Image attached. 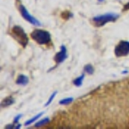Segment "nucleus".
<instances>
[{"label": "nucleus", "instance_id": "13", "mask_svg": "<svg viewBox=\"0 0 129 129\" xmlns=\"http://www.w3.org/2000/svg\"><path fill=\"white\" fill-rule=\"evenodd\" d=\"M50 121V119L48 117H46L44 119H41L35 124V127H40L41 126H45L46 124H47Z\"/></svg>", "mask_w": 129, "mask_h": 129}, {"label": "nucleus", "instance_id": "2", "mask_svg": "<svg viewBox=\"0 0 129 129\" xmlns=\"http://www.w3.org/2000/svg\"><path fill=\"white\" fill-rule=\"evenodd\" d=\"M10 35L17 41L19 44L23 47H26V46L28 43V37L25 31L22 27L20 26H14L10 30Z\"/></svg>", "mask_w": 129, "mask_h": 129}, {"label": "nucleus", "instance_id": "7", "mask_svg": "<svg viewBox=\"0 0 129 129\" xmlns=\"http://www.w3.org/2000/svg\"><path fill=\"white\" fill-rule=\"evenodd\" d=\"M28 82H29V79L25 75H19L16 80V84H19V85H27L28 84Z\"/></svg>", "mask_w": 129, "mask_h": 129}, {"label": "nucleus", "instance_id": "4", "mask_svg": "<svg viewBox=\"0 0 129 129\" xmlns=\"http://www.w3.org/2000/svg\"><path fill=\"white\" fill-rule=\"evenodd\" d=\"M129 54V41H120L114 47V55L116 57H125Z\"/></svg>", "mask_w": 129, "mask_h": 129}, {"label": "nucleus", "instance_id": "3", "mask_svg": "<svg viewBox=\"0 0 129 129\" xmlns=\"http://www.w3.org/2000/svg\"><path fill=\"white\" fill-rule=\"evenodd\" d=\"M119 18V15L114 13H107L103 15H99L93 17V22L96 27H103L106 23L110 22H114Z\"/></svg>", "mask_w": 129, "mask_h": 129}, {"label": "nucleus", "instance_id": "17", "mask_svg": "<svg viewBox=\"0 0 129 129\" xmlns=\"http://www.w3.org/2000/svg\"><path fill=\"white\" fill-rule=\"evenodd\" d=\"M122 73L123 74H126V73H128V71H126V70H125L124 72H122Z\"/></svg>", "mask_w": 129, "mask_h": 129}, {"label": "nucleus", "instance_id": "6", "mask_svg": "<svg viewBox=\"0 0 129 129\" xmlns=\"http://www.w3.org/2000/svg\"><path fill=\"white\" fill-rule=\"evenodd\" d=\"M67 58V51H66V47L64 45L60 47V51L57 53L54 56V61L57 64H61L64 62L66 59Z\"/></svg>", "mask_w": 129, "mask_h": 129}, {"label": "nucleus", "instance_id": "5", "mask_svg": "<svg viewBox=\"0 0 129 129\" xmlns=\"http://www.w3.org/2000/svg\"><path fill=\"white\" fill-rule=\"evenodd\" d=\"M19 11H20V13L22 17H23L27 22H29V23L35 25V26H41V22H39L36 18L34 17L32 15H30V14L28 13V11L27 10L26 7H25L24 5H19Z\"/></svg>", "mask_w": 129, "mask_h": 129}, {"label": "nucleus", "instance_id": "8", "mask_svg": "<svg viewBox=\"0 0 129 129\" xmlns=\"http://www.w3.org/2000/svg\"><path fill=\"white\" fill-rule=\"evenodd\" d=\"M14 103H15V99L12 96H8L3 100V102L1 103V107H4V108L9 107V106L13 104Z\"/></svg>", "mask_w": 129, "mask_h": 129}, {"label": "nucleus", "instance_id": "16", "mask_svg": "<svg viewBox=\"0 0 129 129\" xmlns=\"http://www.w3.org/2000/svg\"><path fill=\"white\" fill-rule=\"evenodd\" d=\"M21 117H22V114H19L17 116H16V117L14 118V120H13L14 123H17V122H18V120H20V118H21Z\"/></svg>", "mask_w": 129, "mask_h": 129}, {"label": "nucleus", "instance_id": "9", "mask_svg": "<svg viewBox=\"0 0 129 129\" xmlns=\"http://www.w3.org/2000/svg\"><path fill=\"white\" fill-rule=\"evenodd\" d=\"M43 114H44V112H41V113L38 114H36V115H35L33 118H31V119L27 120V121L24 123V125H25V126H30V125L32 124V123H34V122H35V121H36V120H38V119H40L41 116L43 115Z\"/></svg>", "mask_w": 129, "mask_h": 129}, {"label": "nucleus", "instance_id": "11", "mask_svg": "<svg viewBox=\"0 0 129 129\" xmlns=\"http://www.w3.org/2000/svg\"><path fill=\"white\" fill-rule=\"evenodd\" d=\"M84 71L85 72H86L87 74L92 75L93 73H94V67H93L91 64H87L86 66H84Z\"/></svg>", "mask_w": 129, "mask_h": 129}, {"label": "nucleus", "instance_id": "12", "mask_svg": "<svg viewBox=\"0 0 129 129\" xmlns=\"http://www.w3.org/2000/svg\"><path fill=\"white\" fill-rule=\"evenodd\" d=\"M74 101L73 97H66V98H63L59 101L60 105H69L70 103H72Z\"/></svg>", "mask_w": 129, "mask_h": 129}, {"label": "nucleus", "instance_id": "15", "mask_svg": "<svg viewBox=\"0 0 129 129\" xmlns=\"http://www.w3.org/2000/svg\"><path fill=\"white\" fill-rule=\"evenodd\" d=\"M64 14H66V16H64V19H66V20H67V19H69V18H71V17H72V16H73V15H72V13H71V12H69V11H64Z\"/></svg>", "mask_w": 129, "mask_h": 129}, {"label": "nucleus", "instance_id": "14", "mask_svg": "<svg viewBox=\"0 0 129 129\" xmlns=\"http://www.w3.org/2000/svg\"><path fill=\"white\" fill-rule=\"evenodd\" d=\"M57 93H58V91H54V92L51 95H50V97H49V99H48V101L47 102V103H45V107H47L48 105H50L52 103V102L53 101V99H54V97L56 96V95H57Z\"/></svg>", "mask_w": 129, "mask_h": 129}, {"label": "nucleus", "instance_id": "10", "mask_svg": "<svg viewBox=\"0 0 129 129\" xmlns=\"http://www.w3.org/2000/svg\"><path fill=\"white\" fill-rule=\"evenodd\" d=\"M84 79V74H82L81 76L78 77L73 80V84L77 87H80L83 84V81Z\"/></svg>", "mask_w": 129, "mask_h": 129}, {"label": "nucleus", "instance_id": "18", "mask_svg": "<svg viewBox=\"0 0 129 129\" xmlns=\"http://www.w3.org/2000/svg\"><path fill=\"white\" fill-rule=\"evenodd\" d=\"M97 1H98V2H103L104 0H97Z\"/></svg>", "mask_w": 129, "mask_h": 129}, {"label": "nucleus", "instance_id": "1", "mask_svg": "<svg viewBox=\"0 0 129 129\" xmlns=\"http://www.w3.org/2000/svg\"><path fill=\"white\" fill-rule=\"evenodd\" d=\"M30 36L39 45L49 44L52 41L50 33L42 29H35L31 32Z\"/></svg>", "mask_w": 129, "mask_h": 129}]
</instances>
